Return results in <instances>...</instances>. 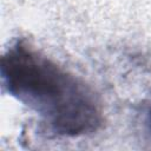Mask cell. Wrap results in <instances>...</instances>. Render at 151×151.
Masks as SVG:
<instances>
[{"label":"cell","instance_id":"obj_1","mask_svg":"<svg viewBox=\"0 0 151 151\" xmlns=\"http://www.w3.org/2000/svg\"><path fill=\"white\" fill-rule=\"evenodd\" d=\"M4 90L37 113L47 129L61 137L92 134L103 124V106L94 90L24 39L1 58Z\"/></svg>","mask_w":151,"mask_h":151},{"label":"cell","instance_id":"obj_2","mask_svg":"<svg viewBox=\"0 0 151 151\" xmlns=\"http://www.w3.org/2000/svg\"><path fill=\"white\" fill-rule=\"evenodd\" d=\"M144 126L146 132L149 133L150 138H151V104L146 107L145 110V114H144Z\"/></svg>","mask_w":151,"mask_h":151}]
</instances>
